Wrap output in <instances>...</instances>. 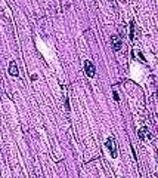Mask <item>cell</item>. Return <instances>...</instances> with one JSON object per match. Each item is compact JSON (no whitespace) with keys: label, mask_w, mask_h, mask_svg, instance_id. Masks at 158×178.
Wrapping results in <instances>:
<instances>
[{"label":"cell","mask_w":158,"mask_h":178,"mask_svg":"<svg viewBox=\"0 0 158 178\" xmlns=\"http://www.w3.org/2000/svg\"><path fill=\"white\" fill-rule=\"evenodd\" d=\"M106 147L109 148L111 156H112V157H117V143H115V138H114V136H109L108 140H106Z\"/></svg>","instance_id":"1"},{"label":"cell","mask_w":158,"mask_h":178,"mask_svg":"<svg viewBox=\"0 0 158 178\" xmlns=\"http://www.w3.org/2000/svg\"><path fill=\"white\" fill-rule=\"evenodd\" d=\"M111 45H112V49L114 51H120L121 49V46H123V40H121L120 36H112L111 37Z\"/></svg>","instance_id":"2"},{"label":"cell","mask_w":158,"mask_h":178,"mask_svg":"<svg viewBox=\"0 0 158 178\" xmlns=\"http://www.w3.org/2000/svg\"><path fill=\"white\" fill-rule=\"evenodd\" d=\"M84 73H86L89 77L95 76V65L92 64L90 61H86V62H84Z\"/></svg>","instance_id":"3"},{"label":"cell","mask_w":158,"mask_h":178,"mask_svg":"<svg viewBox=\"0 0 158 178\" xmlns=\"http://www.w3.org/2000/svg\"><path fill=\"white\" fill-rule=\"evenodd\" d=\"M9 73H11V76H18V65H16L15 61H12L11 64H9Z\"/></svg>","instance_id":"4"},{"label":"cell","mask_w":158,"mask_h":178,"mask_svg":"<svg viewBox=\"0 0 158 178\" xmlns=\"http://www.w3.org/2000/svg\"><path fill=\"white\" fill-rule=\"evenodd\" d=\"M145 136H149V134H148V129L146 128H142L139 131V138H140V140H145Z\"/></svg>","instance_id":"5"},{"label":"cell","mask_w":158,"mask_h":178,"mask_svg":"<svg viewBox=\"0 0 158 178\" xmlns=\"http://www.w3.org/2000/svg\"><path fill=\"white\" fill-rule=\"evenodd\" d=\"M130 39H135V21H132L130 22Z\"/></svg>","instance_id":"6"},{"label":"cell","mask_w":158,"mask_h":178,"mask_svg":"<svg viewBox=\"0 0 158 178\" xmlns=\"http://www.w3.org/2000/svg\"><path fill=\"white\" fill-rule=\"evenodd\" d=\"M114 99H115V101H118V99H120V97H118V94H117V92H114Z\"/></svg>","instance_id":"7"}]
</instances>
